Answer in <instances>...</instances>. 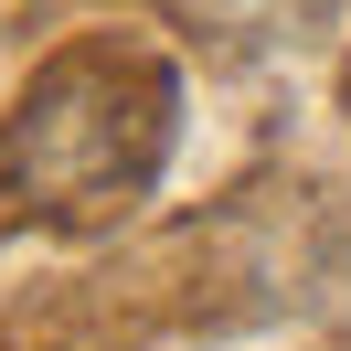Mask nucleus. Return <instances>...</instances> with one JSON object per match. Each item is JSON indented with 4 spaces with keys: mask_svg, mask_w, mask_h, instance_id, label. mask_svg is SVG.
<instances>
[{
    "mask_svg": "<svg viewBox=\"0 0 351 351\" xmlns=\"http://www.w3.org/2000/svg\"><path fill=\"white\" fill-rule=\"evenodd\" d=\"M171 75L138 64V53H64V64L32 75V96L0 128V171L11 192L43 202L64 223H96L117 202L149 192L160 149H171Z\"/></svg>",
    "mask_w": 351,
    "mask_h": 351,
    "instance_id": "obj_1",
    "label": "nucleus"
}]
</instances>
